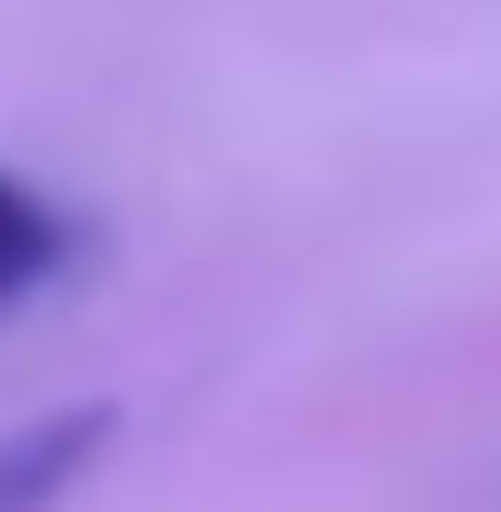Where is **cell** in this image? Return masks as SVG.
I'll use <instances>...</instances> for the list:
<instances>
[{
  "label": "cell",
  "instance_id": "obj_2",
  "mask_svg": "<svg viewBox=\"0 0 501 512\" xmlns=\"http://www.w3.org/2000/svg\"><path fill=\"white\" fill-rule=\"evenodd\" d=\"M57 262H69V217H57L23 171H0V308H23Z\"/></svg>",
  "mask_w": 501,
  "mask_h": 512
},
{
  "label": "cell",
  "instance_id": "obj_1",
  "mask_svg": "<svg viewBox=\"0 0 501 512\" xmlns=\"http://www.w3.org/2000/svg\"><path fill=\"white\" fill-rule=\"evenodd\" d=\"M103 444H114V410H103V399L46 410V421H23V433H0V512H57Z\"/></svg>",
  "mask_w": 501,
  "mask_h": 512
}]
</instances>
